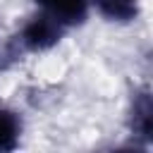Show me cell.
<instances>
[{
  "label": "cell",
  "instance_id": "obj_3",
  "mask_svg": "<svg viewBox=\"0 0 153 153\" xmlns=\"http://www.w3.org/2000/svg\"><path fill=\"white\" fill-rule=\"evenodd\" d=\"M91 2L110 22H131L139 14V7L134 0H91Z\"/></svg>",
  "mask_w": 153,
  "mask_h": 153
},
{
  "label": "cell",
  "instance_id": "obj_5",
  "mask_svg": "<svg viewBox=\"0 0 153 153\" xmlns=\"http://www.w3.org/2000/svg\"><path fill=\"white\" fill-rule=\"evenodd\" d=\"M17 136H19V120L12 112L0 110V151L14 148Z\"/></svg>",
  "mask_w": 153,
  "mask_h": 153
},
{
  "label": "cell",
  "instance_id": "obj_2",
  "mask_svg": "<svg viewBox=\"0 0 153 153\" xmlns=\"http://www.w3.org/2000/svg\"><path fill=\"white\" fill-rule=\"evenodd\" d=\"M36 2L43 7V12L53 14L65 26L84 22L88 12V0H36Z\"/></svg>",
  "mask_w": 153,
  "mask_h": 153
},
{
  "label": "cell",
  "instance_id": "obj_1",
  "mask_svg": "<svg viewBox=\"0 0 153 153\" xmlns=\"http://www.w3.org/2000/svg\"><path fill=\"white\" fill-rule=\"evenodd\" d=\"M62 33H65V24L48 12H41L24 24L22 43L29 50H48L62 38Z\"/></svg>",
  "mask_w": 153,
  "mask_h": 153
},
{
  "label": "cell",
  "instance_id": "obj_4",
  "mask_svg": "<svg viewBox=\"0 0 153 153\" xmlns=\"http://www.w3.org/2000/svg\"><path fill=\"white\" fill-rule=\"evenodd\" d=\"M151 127H153V105H151L148 93H141V96H136V100H134L131 129H134L139 136L151 139Z\"/></svg>",
  "mask_w": 153,
  "mask_h": 153
}]
</instances>
